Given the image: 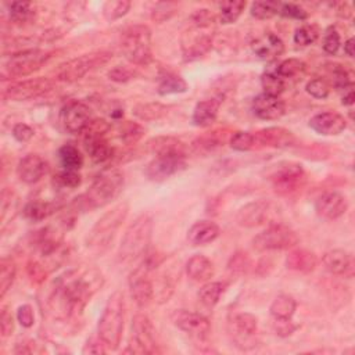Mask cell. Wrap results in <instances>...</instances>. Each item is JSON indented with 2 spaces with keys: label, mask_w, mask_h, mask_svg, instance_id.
Listing matches in <instances>:
<instances>
[{
  "label": "cell",
  "mask_w": 355,
  "mask_h": 355,
  "mask_svg": "<svg viewBox=\"0 0 355 355\" xmlns=\"http://www.w3.org/2000/svg\"><path fill=\"white\" fill-rule=\"evenodd\" d=\"M309 126L323 136H336L344 132L347 122L343 115L333 111H326L316 114L311 118Z\"/></svg>",
  "instance_id": "24"
},
{
  "label": "cell",
  "mask_w": 355,
  "mask_h": 355,
  "mask_svg": "<svg viewBox=\"0 0 355 355\" xmlns=\"http://www.w3.org/2000/svg\"><path fill=\"white\" fill-rule=\"evenodd\" d=\"M305 89L315 98H326L329 96V93H330L329 83L324 79H322V78H315V79L309 80L306 83Z\"/></svg>",
  "instance_id": "52"
},
{
  "label": "cell",
  "mask_w": 355,
  "mask_h": 355,
  "mask_svg": "<svg viewBox=\"0 0 355 355\" xmlns=\"http://www.w3.org/2000/svg\"><path fill=\"white\" fill-rule=\"evenodd\" d=\"M252 111L263 121H275L284 115L286 104L280 97L261 93L252 100Z\"/></svg>",
  "instance_id": "23"
},
{
  "label": "cell",
  "mask_w": 355,
  "mask_h": 355,
  "mask_svg": "<svg viewBox=\"0 0 355 355\" xmlns=\"http://www.w3.org/2000/svg\"><path fill=\"white\" fill-rule=\"evenodd\" d=\"M121 50L123 55L136 65H146L153 58L151 31L146 25L129 26L121 37Z\"/></svg>",
  "instance_id": "6"
},
{
  "label": "cell",
  "mask_w": 355,
  "mask_h": 355,
  "mask_svg": "<svg viewBox=\"0 0 355 355\" xmlns=\"http://www.w3.org/2000/svg\"><path fill=\"white\" fill-rule=\"evenodd\" d=\"M277 214V207L269 200H257L245 204L237 211L236 222L244 227H255L272 222Z\"/></svg>",
  "instance_id": "13"
},
{
  "label": "cell",
  "mask_w": 355,
  "mask_h": 355,
  "mask_svg": "<svg viewBox=\"0 0 355 355\" xmlns=\"http://www.w3.org/2000/svg\"><path fill=\"white\" fill-rule=\"evenodd\" d=\"M251 47H252V51L259 58H263V60L277 58L284 51L283 40L272 32H265L263 35L255 37L251 43Z\"/></svg>",
  "instance_id": "27"
},
{
  "label": "cell",
  "mask_w": 355,
  "mask_h": 355,
  "mask_svg": "<svg viewBox=\"0 0 355 355\" xmlns=\"http://www.w3.org/2000/svg\"><path fill=\"white\" fill-rule=\"evenodd\" d=\"M211 47H212V37L207 33L190 31L182 36V50H183L184 60L198 58L205 53H208Z\"/></svg>",
  "instance_id": "25"
},
{
  "label": "cell",
  "mask_w": 355,
  "mask_h": 355,
  "mask_svg": "<svg viewBox=\"0 0 355 355\" xmlns=\"http://www.w3.org/2000/svg\"><path fill=\"white\" fill-rule=\"evenodd\" d=\"M108 130V122L104 119H92L86 129L82 132L85 148L93 162L103 164L114 157V148L105 137Z\"/></svg>",
  "instance_id": "8"
},
{
  "label": "cell",
  "mask_w": 355,
  "mask_h": 355,
  "mask_svg": "<svg viewBox=\"0 0 355 355\" xmlns=\"http://www.w3.org/2000/svg\"><path fill=\"white\" fill-rule=\"evenodd\" d=\"M104 277L94 268H75L60 276L50 291L47 305L50 312L68 319L82 312L87 301L101 288Z\"/></svg>",
  "instance_id": "1"
},
{
  "label": "cell",
  "mask_w": 355,
  "mask_h": 355,
  "mask_svg": "<svg viewBox=\"0 0 355 355\" xmlns=\"http://www.w3.org/2000/svg\"><path fill=\"white\" fill-rule=\"evenodd\" d=\"M126 352L133 354H154L158 352L155 343V330L148 319L143 313H137L132 320V336L129 349Z\"/></svg>",
  "instance_id": "11"
},
{
  "label": "cell",
  "mask_w": 355,
  "mask_h": 355,
  "mask_svg": "<svg viewBox=\"0 0 355 355\" xmlns=\"http://www.w3.org/2000/svg\"><path fill=\"white\" fill-rule=\"evenodd\" d=\"M90 121V108L80 101H72L67 104L61 111V123L69 133H82Z\"/></svg>",
  "instance_id": "17"
},
{
  "label": "cell",
  "mask_w": 355,
  "mask_h": 355,
  "mask_svg": "<svg viewBox=\"0 0 355 355\" xmlns=\"http://www.w3.org/2000/svg\"><path fill=\"white\" fill-rule=\"evenodd\" d=\"M112 54L110 51H93L83 54L80 57L72 58L64 64H61L54 75L55 79L62 82H75L83 78L89 71L107 64L111 60Z\"/></svg>",
  "instance_id": "9"
},
{
  "label": "cell",
  "mask_w": 355,
  "mask_h": 355,
  "mask_svg": "<svg viewBox=\"0 0 355 355\" xmlns=\"http://www.w3.org/2000/svg\"><path fill=\"white\" fill-rule=\"evenodd\" d=\"M133 71L126 67H115L108 72V78L114 82H128L133 78Z\"/></svg>",
  "instance_id": "59"
},
{
  "label": "cell",
  "mask_w": 355,
  "mask_h": 355,
  "mask_svg": "<svg viewBox=\"0 0 355 355\" xmlns=\"http://www.w3.org/2000/svg\"><path fill=\"white\" fill-rule=\"evenodd\" d=\"M150 268L143 262L129 276V288L133 301L140 306H147L154 298V284L148 277Z\"/></svg>",
  "instance_id": "15"
},
{
  "label": "cell",
  "mask_w": 355,
  "mask_h": 355,
  "mask_svg": "<svg viewBox=\"0 0 355 355\" xmlns=\"http://www.w3.org/2000/svg\"><path fill=\"white\" fill-rule=\"evenodd\" d=\"M220 8V22L222 24H233L241 15L243 10L245 8V1H223L219 4Z\"/></svg>",
  "instance_id": "43"
},
{
  "label": "cell",
  "mask_w": 355,
  "mask_h": 355,
  "mask_svg": "<svg viewBox=\"0 0 355 355\" xmlns=\"http://www.w3.org/2000/svg\"><path fill=\"white\" fill-rule=\"evenodd\" d=\"M270 182L277 193L290 194L305 183V172L300 164L280 162L270 173Z\"/></svg>",
  "instance_id": "12"
},
{
  "label": "cell",
  "mask_w": 355,
  "mask_h": 355,
  "mask_svg": "<svg viewBox=\"0 0 355 355\" xmlns=\"http://www.w3.org/2000/svg\"><path fill=\"white\" fill-rule=\"evenodd\" d=\"M186 166L184 158L172 155H155L146 168V176L154 182H162Z\"/></svg>",
  "instance_id": "19"
},
{
  "label": "cell",
  "mask_w": 355,
  "mask_h": 355,
  "mask_svg": "<svg viewBox=\"0 0 355 355\" xmlns=\"http://www.w3.org/2000/svg\"><path fill=\"white\" fill-rule=\"evenodd\" d=\"M121 139L126 143V144H133L136 143L144 133V129L139 125V123H135V122H130V121H126V123H123L121 126Z\"/></svg>",
  "instance_id": "51"
},
{
  "label": "cell",
  "mask_w": 355,
  "mask_h": 355,
  "mask_svg": "<svg viewBox=\"0 0 355 355\" xmlns=\"http://www.w3.org/2000/svg\"><path fill=\"white\" fill-rule=\"evenodd\" d=\"M123 189V175L115 168L104 169L96 176L86 193L76 198L75 204L85 211L103 208L114 201Z\"/></svg>",
  "instance_id": "2"
},
{
  "label": "cell",
  "mask_w": 355,
  "mask_h": 355,
  "mask_svg": "<svg viewBox=\"0 0 355 355\" xmlns=\"http://www.w3.org/2000/svg\"><path fill=\"white\" fill-rule=\"evenodd\" d=\"M355 40L354 37H349L345 43H344V53L348 55V57H354V44Z\"/></svg>",
  "instance_id": "63"
},
{
  "label": "cell",
  "mask_w": 355,
  "mask_h": 355,
  "mask_svg": "<svg viewBox=\"0 0 355 355\" xmlns=\"http://www.w3.org/2000/svg\"><path fill=\"white\" fill-rule=\"evenodd\" d=\"M295 308H297V304L291 295L280 294L273 300L269 311L275 320H291L295 312Z\"/></svg>",
  "instance_id": "34"
},
{
  "label": "cell",
  "mask_w": 355,
  "mask_h": 355,
  "mask_svg": "<svg viewBox=\"0 0 355 355\" xmlns=\"http://www.w3.org/2000/svg\"><path fill=\"white\" fill-rule=\"evenodd\" d=\"M258 320L252 313L241 312L233 316L230 320V334L236 343V345L241 349L252 348V337L257 333Z\"/></svg>",
  "instance_id": "16"
},
{
  "label": "cell",
  "mask_w": 355,
  "mask_h": 355,
  "mask_svg": "<svg viewBox=\"0 0 355 355\" xmlns=\"http://www.w3.org/2000/svg\"><path fill=\"white\" fill-rule=\"evenodd\" d=\"M108 348L105 347L104 341L98 337H92L86 341L83 349H82V354H104Z\"/></svg>",
  "instance_id": "56"
},
{
  "label": "cell",
  "mask_w": 355,
  "mask_h": 355,
  "mask_svg": "<svg viewBox=\"0 0 355 355\" xmlns=\"http://www.w3.org/2000/svg\"><path fill=\"white\" fill-rule=\"evenodd\" d=\"M319 36V28L313 24H306L295 29L294 32V43L298 46H309L312 44Z\"/></svg>",
  "instance_id": "47"
},
{
  "label": "cell",
  "mask_w": 355,
  "mask_h": 355,
  "mask_svg": "<svg viewBox=\"0 0 355 355\" xmlns=\"http://www.w3.org/2000/svg\"><path fill=\"white\" fill-rule=\"evenodd\" d=\"M60 208V204L55 201H43V200H35L25 205L24 215L26 219L32 222H39L50 215H53Z\"/></svg>",
  "instance_id": "33"
},
{
  "label": "cell",
  "mask_w": 355,
  "mask_h": 355,
  "mask_svg": "<svg viewBox=\"0 0 355 355\" xmlns=\"http://www.w3.org/2000/svg\"><path fill=\"white\" fill-rule=\"evenodd\" d=\"M254 139H255V143H259L261 146L276 147V148L291 147L295 143V136L293 135V132L280 126L262 129L254 135Z\"/></svg>",
  "instance_id": "26"
},
{
  "label": "cell",
  "mask_w": 355,
  "mask_h": 355,
  "mask_svg": "<svg viewBox=\"0 0 355 355\" xmlns=\"http://www.w3.org/2000/svg\"><path fill=\"white\" fill-rule=\"evenodd\" d=\"M17 273L15 262L11 258L3 257L0 261V297H4L11 287Z\"/></svg>",
  "instance_id": "41"
},
{
  "label": "cell",
  "mask_w": 355,
  "mask_h": 355,
  "mask_svg": "<svg viewBox=\"0 0 355 355\" xmlns=\"http://www.w3.org/2000/svg\"><path fill=\"white\" fill-rule=\"evenodd\" d=\"M157 90L161 96L183 93V92L187 90V83L183 78H180L175 73H171V72H165L158 79V89Z\"/></svg>",
  "instance_id": "35"
},
{
  "label": "cell",
  "mask_w": 355,
  "mask_h": 355,
  "mask_svg": "<svg viewBox=\"0 0 355 355\" xmlns=\"http://www.w3.org/2000/svg\"><path fill=\"white\" fill-rule=\"evenodd\" d=\"M54 87V82L49 78H32L14 82L3 90V98L11 101H24L39 97Z\"/></svg>",
  "instance_id": "14"
},
{
  "label": "cell",
  "mask_w": 355,
  "mask_h": 355,
  "mask_svg": "<svg viewBox=\"0 0 355 355\" xmlns=\"http://www.w3.org/2000/svg\"><path fill=\"white\" fill-rule=\"evenodd\" d=\"M166 107L161 103H141L135 105L133 115L140 121H157L166 114Z\"/></svg>",
  "instance_id": "37"
},
{
  "label": "cell",
  "mask_w": 355,
  "mask_h": 355,
  "mask_svg": "<svg viewBox=\"0 0 355 355\" xmlns=\"http://www.w3.org/2000/svg\"><path fill=\"white\" fill-rule=\"evenodd\" d=\"M220 103H222L220 97H214V98H208L197 103L191 116L193 123L200 128L211 126L218 116Z\"/></svg>",
  "instance_id": "30"
},
{
  "label": "cell",
  "mask_w": 355,
  "mask_h": 355,
  "mask_svg": "<svg viewBox=\"0 0 355 355\" xmlns=\"http://www.w3.org/2000/svg\"><path fill=\"white\" fill-rule=\"evenodd\" d=\"M305 68H306L305 62L300 58H287L273 67L275 72L279 76H282L284 80L293 79V78L301 75L305 71Z\"/></svg>",
  "instance_id": "39"
},
{
  "label": "cell",
  "mask_w": 355,
  "mask_h": 355,
  "mask_svg": "<svg viewBox=\"0 0 355 355\" xmlns=\"http://www.w3.org/2000/svg\"><path fill=\"white\" fill-rule=\"evenodd\" d=\"M251 15L258 19H269L280 11L277 1H254L251 4Z\"/></svg>",
  "instance_id": "46"
},
{
  "label": "cell",
  "mask_w": 355,
  "mask_h": 355,
  "mask_svg": "<svg viewBox=\"0 0 355 355\" xmlns=\"http://www.w3.org/2000/svg\"><path fill=\"white\" fill-rule=\"evenodd\" d=\"M147 148L154 155H172L186 158V146L176 137L159 136L147 143Z\"/></svg>",
  "instance_id": "28"
},
{
  "label": "cell",
  "mask_w": 355,
  "mask_h": 355,
  "mask_svg": "<svg viewBox=\"0 0 355 355\" xmlns=\"http://www.w3.org/2000/svg\"><path fill=\"white\" fill-rule=\"evenodd\" d=\"M173 323L182 331L198 338L207 337L211 331V323L205 316L196 312L186 311V309H180L175 312Z\"/></svg>",
  "instance_id": "20"
},
{
  "label": "cell",
  "mask_w": 355,
  "mask_h": 355,
  "mask_svg": "<svg viewBox=\"0 0 355 355\" xmlns=\"http://www.w3.org/2000/svg\"><path fill=\"white\" fill-rule=\"evenodd\" d=\"M10 19L15 24L28 22L33 17V6L28 1H14L8 6Z\"/></svg>",
  "instance_id": "45"
},
{
  "label": "cell",
  "mask_w": 355,
  "mask_h": 355,
  "mask_svg": "<svg viewBox=\"0 0 355 355\" xmlns=\"http://www.w3.org/2000/svg\"><path fill=\"white\" fill-rule=\"evenodd\" d=\"M255 146L254 135L250 132H236L230 137V147L236 151H248Z\"/></svg>",
  "instance_id": "49"
},
{
  "label": "cell",
  "mask_w": 355,
  "mask_h": 355,
  "mask_svg": "<svg viewBox=\"0 0 355 355\" xmlns=\"http://www.w3.org/2000/svg\"><path fill=\"white\" fill-rule=\"evenodd\" d=\"M153 234V218L141 214L126 229L118 250V261L130 263L147 254Z\"/></svg>",
  "instance_id": "4"
},
{
  "label": "cell",
  "mask_w": 355,
  "mask_h": 355,
  "mask_svg": "<svg viewBox=\"0 0 355 355\" xmlns=\"http://www.w3.org/2000/svg\"><path fill=\"white\" fill-rule=\"evenodd\" d=\"M58 159L64 169L78 171L83 165V157L73 144H64L58 150Z\"/></svg>",
  "instance_id": "36"
},
{
  "label": "cell",
  "mask_w": 355,
  "mask_h": 355,
  "mask_svg": "<svg viewBox=\"0 0 355 355\" xmlns=\"http://www.w3.org/2000/svg\"><path fill=\"white\" fill-rule=\"evenodd\" d=\"M0 330L3 337L10 336L14 330V319L11 316V312H8L6 306L1 309V315H0Z\"/></svg>",
  "instance_id": "58"
},
{
  "label": "cell",
  "mask_w": 355,
  "mask_h": 355,
  "mask_svg": "<svg viewBox=\"0 0 355 355\" xmlns=\"http://www.w3.org/2000/svg\"><path fill=\"white\" fill-rule=\"evenodd\" d=\"M279 14L282 17L293 18V19H300V21L308 18V12L304 8H301L300 6L294 4V3H283V4H280Z\"/></svg>",
  "instance_id": "53"
},
{
  "label": "cell",
  "mask_w": 355,
  "mask_h": 355,
  "mask_svg": "<svg viewBox=\"0 0 355 355\" xmlns=\"http://www.w3.org/2000/svg\"><path fill=\"white\" fill-rule=\"evenodd\" d=\"M354 85L351 83V85H348V86H345V87H343L341 90H343V97H341V100H343V104L344 105H352L354 104V100H355V96H354Z\"/></svg>",
  "instance_id": "62"
},
{
  "label": "cell",
  "mask_w": 355,
  "mask_h": 355,
  "mask_svg": "<svg viewBox=\"0 0 355 355\" xmlns=\"http://www.w3.org/2000/svg\"><path fill=\"white\" fill-rule=\"evenodd\" d=\"M17 319L18 322L24 326V327H31L33 324V320H35V316H33V309L31 305L25 304V305H21L17 311Z\"/></svg>",
  "instance_id": "57"
},
{
  "label": "cell",
  "mask_w": 355,
  "mask_h": 355,
  "mask_svg": "<svg viewBox=\"0 0 355 355\" xmlns=\"http://www.w3.org/2000/svg\"><path fill=\"white\" fill-rule=\"evenodd\" d=\"M80 175L78 173V171H69V169H64L61 171L58 175L54 176L53 183L58 187L62 189H75L80 184Z\"/></svg>",
  "instance_id": "48"
},
{
  "label": "cell",
  "mask_w": 355,
  "mask_h": 355,
  "mask_svg": "<svg viewBox=\"0 0 355 355\" xmlns=\"http://www.w3.org/2000/svg\"><path fill=\"white\" fill-rule=\"evenodd\" d=\"M186 272L194 282H205L214 275L212 262L201 254H196L186 262Z\"/></svg>",
  "instance_id": "32"
},
{
  "label": "cell",
  "mask_w": 355,
  "mask_h": 355,
  "mask_svg": "<svg viewBox=\"0 0 355 355\" xmlns=\"http://www.w3.org/2000/svg\"><path fill=\"white\" fill-rule=\"evenodd\" d=\"M129 212L128 202H119L110 211H107L93 225L86 236V247L96 255L105 252L112 243L118 229L126 219Z\"/></svg>",
  "instance_id": "3"
},
{
  "label": "cell",
  "mask_w": 355,
  "mask_h": 355,
  "mask_svg": "<svg viewBox=\"0 0 355 355\" xmlns=\"http://www.w3.org/2000/svg\"><path fill=\"white\" fill-rule=\"evenodd\" d=\"M261 85L263 87V93L279 97L286 89V80L279 76L273 68L265 71L261 76Z\"/></svg>",
  "instance_id": "38"
},
{
  "label": "cell",
  "mask_w": 355,
  "mask_h": 355,
  "mask_svg": "<svg viewBox=\"0 0 355 355\" xmlns=\"http://www.w3.org/2000/svg\"><path fill=\"white\" fill-rule=\"evenodd\" d=\"M191 19H193L196 28H200V29H201V28H208V26H211V25L214 24V21H215L214 15H212L208 10H205V8L197 10V11L191 15Z\"/></svg>",
  "instance_id": "55"
},
{
  "label": "cell",
  "mask_w": 355,
  "mask_h": 355,
  "mask_svg": "<svg viewBox=\"0 0 355 355\" xmlns=\"http://www.w3.org/2000/svg\"><path fill=\"white\" fill-rule=\"evenodd\" d=\"M245 265H247V257H245V254H244V255H243V254H236V255L232 257V261H230V263H229V268L233 269L234 272H243L244 268H245Z\"/></svg>",
  "instance_id": "61"
},
{
  "label": "cell",
  "mask_w": 355,
  "mask_h": 355,
  "mask_svg": "<svg viewBox=\"0 0 355 355\" xmlns=\"http://www.w3.org/2000/svg\"><path fill=\"white\" fill-rule=\"evenodd\" d=\"M341 42H340V35L334 28H329L324 33V39H323V50L327 54H336L338 47H340Z\"/></svg>",
  "instance_id": "54"
},
{
  "label": "cell",
  "mask_w": 355,
  "mask_h": 355,
  "mask_svg": "<svg viewBox=\"0 0 355 355\" xmlns=\"http://www.w3.org/2000/svg\"><path fill=\"white\" fill-rule=\"evenodd\" d=\"M12 136H14L15 140H18L21 143H25V141L32 139L33 129L29 125H26V123H17L12 128Z\"/></svg>",
  "instance_id": "60"
},
{
  "label": "cell",
  "mask_w": 355,
  "mask_h": 355,
  "mask_svg": "<svg viewBox=\"0 0 355 355\" xmlns=\"http://www.w3.org/2000/svg\"><path fill=\"white\" fill-rule=\"evenodd\" d=\"M286 265L288 269H293L301 273H309L318 265V258L313 252L305 248H295L288 252Z\"/></svg>",
  "instance_id": "31"
},
{
  "label": "cell",
  "mask_w": 355,
  "mask_h": 355,
  "mask_svg": "<svg viewBox=\"0 0 355 355\" xmlns=\"http://www.w3.org/2000/svg\"><path fill=\"white\" fill-rule=\"evenodd\" d=\"M47 172H49V162L37 154L25 155L17 166L18 178L28 184H33L39 182Z\"/></svg>",
  "instance_id": "22"
},
{
  "label": "cell",
  "mask_w": 355,
  "mask_h": 355,
  "mask_svg": "<svg viewBox=\"0 0 355 355\" xmlns=\"http://www.w3.org/2000/svg\"><path fill=\"white\" fill-rule=\"evenodd\" d=\"M322 263H323V268L331 275L352 277L355 273L354 257L352 254L344 250L327 251L322 258Z\"/></svg>",
  "instance_id": "21"
},
{
  "label": "cell",
  "mask_w": 355,
  "mask_h": 355,
  "mask_svg": "<svg viewBox=\"0 0 355 355\" xmlns=\"http://www.w3.org/2000/svg\"><path fill=\"white\" fill-rule=\"evenodd\" d=\"M298 241L300 239L291 227L275 222L254 237L252 245L258 251H276L293 248L298 244Z\"/></svg>",
  "instance_id": "10"
},
{
  "label": "cell",
  "mask_w": 355,
  "mask_h": 355,
  "mask_svg": "<svg viewBox=\"0 0 355 355\" xmlns=\"http://www.w3.org/2000/svg\"><path fill=\"white\" fill-rule=\"evenodd\" d=\"M54 51L50 50H24L10 55L3 65V76L24 78L40 69L51 57Z\"/></svg>",
  "instance_id": "7"
},
{
  "label": "cell",
  "mask_w": 355,
  "mask_h": 355,
  "mask_svg": "<svg viewBox=\"0 0 355 355\" xmlns=\"http://www.w3.org/2000/svg\"><path fill=\"white\" fill-rule=\"evenodd\" d=\"M348 209V201L344 194L333 190L318 197L315 202L316 214L326 220H334L343 216Z\"/></svg>",
  "instance_id": "18"
},
{
  "label": "cell",
  "mask_w": 355,
  "mask_h": 355,
  "mask_svg": "<svg viewBox=\"0 0 355 355\" xmlns=\"http://www.w3.org/2000/svg\"><path fill=\"white\" fill-rule=\"evenodd\" d=\"M125 320V301L123 293L114 291L101 313L98 320V336L104 341L105 347L111 351L116 349L121 343Z\"/></svg>",
  "instance_id": "5"
},
{
  "label": "cell",
  "mask_w": 355,
  "mask_h": 355,
  "mask_svg": "<svg viewBox=\"0 0 355 355\" xmlns=\"http://www.w3.org/2000/svg\"><path fill=\"white\" fill-rule=\"evenodd\" d=\"M222 146H223V139H220L216 132L207 133V135H204L201 137H197L191 143L193 151L197 153V154H209V153L216 151Z\"/></svg>",
  "instance_id": "40"
},
{
  "label": "cell",
  "mask_w": 355,
  "mask_h": 355,
  "mask_svg": "<svg viewBox=\"0 0 355 355\" xmlns=\"http://www.w3.org/2000/svg\"><path fill=\"white\" fill-rule=\"evenodd\" d=\"M130 1L128 0H108L103 6V15L107 21H115L128 14Z\"/></svg>",
  "instance_id": "44"
},
{
  "label": "cell",
  "mask_w": 355,
  "mask_h": 355,
  "mask_svg": "<svg viewBox=\"0 0 355 355\" xmlns=\"http://www.w3.org/2000/svg\"><path fill=\"white\" fill-rule=\"evenodd\" d=\"M220 234V229L215 222L198 220L187 232V240L191 245H205L212 243Z\"/></svg>",
  "instance_id": "29"
},
{
  "label": "cell",
  "mask_w": 355,
  "mask_h": 355,
  "mask_svg": "<svg viewBox=\"0 0 355 355\" xmlns=\"http://www.w3.org/2000/svg\"><path fill=\"white\" fill-rule=\"evenodd\" d=\"M225 284L220 282H209L205 283L200 290H198V298L200 301L207 305V306H214L219 301L220 295L223 294Z\"/></svg>",
  "instance_id": "42"
},
{
  "label": "cell",
  "mask_w": 355,
  "mask_h": 355,
  "mask_svg": "<svg viewBox=\"0 0 355 355\" xmlns=\"http://www.w3.org/2000/svg\"><path fill=\"white\" fill-rule=\"evenodd\" d=\"M176 3L172 1H161L157 3L151 11V19L155 22H164L169 19L176 12Z\"/></svg>",
  "instance_id": "50"
}]
</instances>
